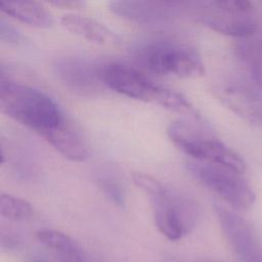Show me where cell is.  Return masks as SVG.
<instances>
[{
    "instance_id": "obj_9",
    "label": "cell",
    "mask_w": 262,
    "mask_h": 262,
    "mask_svg": "<svg viewBox=\"0 0 262 262\" xmlns=\"http://www.w3.org/2000/svg\"><path fill=\"white\" fill-rule=\"evenodd\" d=\"M55 73L66 86L79 94H92L103 84L102 68L80 57L64 56L56 60Z\"/></svg>"
},
{
    "instance_id": "obj_10",
    "label": "cell",
    "mask_w": 262,
    "mask_h": 262,
    "mask_svg": "<svg viewBox=\"0 0 262 262\" xmlns=\"http://www.w3.org/2000/svg\"><path fill=\"white\" fill-rule=\"evenodd\" d=\"M219 99L246 122L262 127V94L248 84L233 82L217 88Z\"/></svg>"
},
{
    "instance_id": "obj_8",
    "label": "cell",
    "mask_w": 262,
    "mask_h": 262,
    "mask_svg": "<svg viewBox=\"0 0 262 262\" xmlns=\"http://www.w3.org/2000/svg\"><path fill=\"white\" fill-rule=\"evenodd\" d=\"M221 230L241 262H262V244L251 224L234 211L215 206Z\"/></svg>"
},
{
    "instance_id": "obj_6",
    "label": "cell",
    "mask_w": 262,
    "mask_h": 262,
    "mask_svg": "<svg viewBox=\"0 0 262 262\" xmlns=\"http://www.w3.org/2000/svg\"><path fill=\"white\" fill-rule=\"evenodd\" d=\"M187 169L231 208L247 211L254 205L256 195L242 174L224 167L199 162L188 163Z\"/></svg>"
},
{
    "instance_id": "obj_2",
    "label": "cell",
    "mask_w": 262,
    "mask_h": 262,
    "mask_svg": "<svg viewBox=\"0 0 262 262\" xmlns=\"http://www.w3.org/2000/svg\"><path fill=\"white\" fill-rule=\"evenodd\" d=\"M138 62L150 72L178 78H194L204 74V63L192 47L167 40L140 45L135 51Z\"/></svg>"
},
{
    "instance_id": "obj_21",
    "label": "cell",
    "mask_w": 262,
    "mask_h": 262,
    "mask_svg": "<svg viewBox=\"0 0 262 262\" xmlns=\"http://www.w3.org/2000/svg\"><path fill=\"white\" fill-rule=\"evenodd\" d=\"M36 262H45V261H43V260H38V261H36Z\"/></svg>"
},
{
    "instance_id": "obj_7",
    "label": "cell",
    "mask_w": 262,
    "mask_h": 262,
    "mask_svg": "<svg viewBox=\"0 0 262 262\" xmlns=\"http://www.w3.org/2000/svg\"><path fill=\"white\" fill-rule=\"evenodd\" d=\"M104 86L130 98L159 103L164 87L154 83L135 67L111 62L102 67Z\"/></svg>"
},
{
    "instance_id": "obj_18",
    "label": "cell",
    "mask_w": 262,
    "mask_h": 262,
    "mask_svg": "<svg viewBox=\"0 0 262 262\" xmlns=\"http://www.w3.org/2000/svg\"><path fill=\"white\" fill-rule=\"evenodd\" d=\"M132 179L134 184L142 191H144L149 198L160 193L165 189L163 183H161L158 179L148 174L136 172L132 175Z\"/></svg>"
},
{
    "instance_id": "obj_20",
    "label": "cell",
    "mask_w": 262,
    "mask_h": 262,
    "mask_svg": "<svg viewBox=\"0 0 262 262\" xmlns=\"http://www.w3.org/2000/svg\"><path fill=\"white\" fill-rule=\"evenodd\" d=\"M50 5H54L57 7H62V8H79L80 6L83 5L82 2L80 1H68V0H61V1H50L48 2Z\"/></svg>"
},
{
    "instance_id": "obj_1",
    "label": "cell",
    "mask_w": 262,
    "mask_h": 262,
    "mask_svg": "<svg viewBox=\"0 0 262 262\" xmlns=\"http://www.w3.org/2000/svg\"><path fill=\"white\" fill-rule=\"evenodd\" d=\"M1 112L49 142L73 121L45 92L0 75Z\"/></svg>"
},
{
    "instance_id": "obj_13",
    "label": "cell",
    "mask_w": 262,
    "mask_h": 262,
    "mask_svg": "<svg viewBox=\"0 0 262 262\" xmlns=\"http://www.w3.org/2000/svg\"><path fill=\"white\" fill-rule=\"evenodd\" d=\"M37 239L50 250L60 262H87L82 248L64 232L43 229L37 232Z\"/></svg>"
},
{
    "instance_id": "obj_3",
    "label": "cell",
    "mask_w": 262,
    "mask_h": 262,
    "mask_svg": "<svg viewBox=\"0 0 262 262\" xmlns=\"http://www.w3.org/2000/svg\"><path fill=\"white\" fill-rule=\"evenodd\" d=\"M167 133L171 141L199 163L227 168L239 174L246 170L244 159L222 141L184 122H173Z\"/></svg>"
},
{
    "instance_id": "obj_14",
    "label": "cell",
    "mask_w": 262,
    "mask_h": 262,
    "mask_svg": "<svg viewBox=\"0 0 262 262\" xmlns=\"http://www.w3.org/2000/svg\"><path fill=\"white\" fill-rule=\"evenodd\" d=\"M0 10L21 23L37 28H49L53 19L49 11L36 1H2Z\"/></svg>"
},
{
    "instance_id": "obj_17",
    "label": "cell",
    "mask_w": 262,
    "mask_h": 262,
    "mask_svg": "<svg viewBox=\"0 0 262 262\" xmlns=\"http://www.w3.org/2000/svg\"><path fill=\"white\" fill-rule=\"evenodd\" d=\"M98 186L104 195L116 206L122 207L125 205V192L121 184L112 177L102 176L97 179Z\"/></svg>"
},
{
    "instance_id": "obj_12",
    "label": "cell",
    "mask_w": 262,
    "mask_h": 262,
    "mask_svg": "<svg viewBox=\"0 0 262 262\" xmlns=\"http://www.w3.org/2000/svg\"><path fill=\"white\" fill-rule=\"evenodd\" d=\"M61 26L81 38L96 44H111L116 42L115 34L99 21L79 13H67L60 18Z\"/></svg>"
},
{
    "instance_id": "obj_15",
    "label": "cell",
    "mask_w": 262,
    "mask_h": 262,
    "mask_svg": "<svg viewBox=\"0 0 262 262\" xmlns=\"http://www.w3.org/2000/svg\"><path fill=\"white\" fill-rule=\"evenodd\" d=\"M33 207L26 200L2 192L0 196L1 215L9 220L20 221L27 220L33 215Z\"/></svg>"
},
{
    "instance_id": "obj_19",
    "label": "cell",
    "mask_w": 262,
    "mask_h": 262,
    "mask_svg": "<svg viewBox=\"0 0 262 262\" xmlns=\"http://www.w3.org/2000/svg\"><path fill=\"white\" fill-rule=\"evenodd\" d=\"M0 39L9 44H18L21 41V34L8 23L4 17L0 18Z\"/></svg>"
},
{
    "instance_id": "obj_11",
    "label": "cell",
    "mask_w": 262,
    "mask_h": 262,
    "mask_svg": "<svg viewBox=\"0 0 262 262\" xmlns=\"http://www.w3.org/2000/svg\"><path fill=\"white\" fill-rule=\"evenodd\" d=\"M184 4L171 1H112L108 7L116 15L137 23L149 24L172 18Z\"/></svg>"
},
{
    "instance_id": "obj_16",
    "label": "cell",
    "mask_w": 262,
    "mask_h": 262,
    "mask_svg": "<svg viewBox=\"0 0 262 262\" xmlns=\"http://www.w3.org/2000/svg\"><path fill=\"white\" fill-rule=\"evenodd\" d=\"M241 53L253 80L262 90V42L256 41L244 44L241 47Z\"/></svg>"
},
{
    "instance_id": "obj_4",
    "label": "cell",
    "mask_w": 262,
    "mask_h": 262,
    "mask_svg": "<svg viewBox=\"0 0 262 262\" xmlns=\"http://www.w3.org/2000/svg\"><path fill=\"white\" fill-rule=\"evenodd\" d=\"M199 19L223 35L248 38L258 28L254 4L247 0H214L199 3Z\"/></svg>"
},
{
    "instance_id": "obj_5",
    "label": "cell",
    "mask_w": 262,
    "mask_h": 262,
    "mask_svg": "<svg viewBox=\"0 0 262 262\" xmlns=\"http://www.w3.org/2000/svg\"><path fill=\"white\" fill-rule=\"evenodd\" d=\"M149 199L156 226L168 239H181L195 227L200 211L198 205L190 199L166 187Z\"/></svg>"
}]
</instances>
